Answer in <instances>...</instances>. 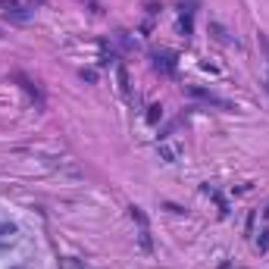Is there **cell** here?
Returning a JSON list of instances; mask_svg holds the SVG:
<instances>
[{"label": "cell", "instance_id": "30bf717a", "mask_svg": "<svg viewBox=\"0 0 269 269\" xmlns=\"http://www.w3.org/2000/svg\"><path fill=\"white\" fill-rule=\"evenodd\" d=\"M263 88H266V94H269V78H266V81H263Z\"/></svg>", "mask_w": 269, "mask_h": 269}, {"label": "cell", "instance_id": "5b68a950", "mask_svg": "<svg viewBox=\"0 0 269 269\" xmlns=\"http://www.w3.org/2000/svg\"><path fill=\"white\" fill-rule=\"evenodd\" d=\"M138 241H141V248H144V251H150V248H154V244H150V232H147V229H141V232H138Z\"/></svg>", "mask_w": 269, "mask_h": 269}, {"label": "cell", "instance_id": "7a4b0ae2", "mask_svg": "<svg viewBox=\"0 0 269 269\" xmlns=\"http://www.w3.org/2000/svg\"><path fill=\"white\" fill-rule=\"evenodd\" d=\"M154 66L160 69V72H172V69H175L172 53H154Z\"/></svg>", "mask_w": 269, "mask_h": 269}, {"label": "cell", "instance_id": "52a82bcc", "mask_svg": "<svg viewBox=\"0 0 269 269\" xmlns=\"http://www.w3.org/2000/svg\"><path fill=\"white\" fill-rule=\"evenodd\" d=\"M257 248H260V251H269V229L260 232V238H257Z\"/></svg>", "mask_w": 269, "mask_h": 269}, {"label": "cell", "instance_id": "277c9868", "mask_svg": "<svg viewBox=\"0 0 269 269\" xmlns=\"http://www.w3.org/2000/svg\"><path fill=\"white\" fill-rule=\"evenodd\" d=\"M132 219L138 222V226H141V229H147V216L141 213V207H132Z\"/></svg>", "mask_w": 269, "mask_h": 269}, {"label": "cell", "instance_id": "ba28073f", "mask_svg": "<svg viewBox=\"0 0 269 269\" xmlns=\"http://www.w3.org/2000/svg\"><path fill=\"white\" fill-rule=\"evenodd\" d=\"M81 78H85V81H97V72H94V69H81Z\"/></svg>", "mask_w": 269, "mask_h": 269}, {"label": "cell", "instance_id": "6da1fadb", "mask_svg": "<svg viewBox=\"0 0 269 269\" xmlns=\"http://www.w3.org/2000/svg\"><path fill=\"white\" fill-rule=\"evenodd\" d=\"M6 16H13L16 22H25L28 19V13H25V6H22V3H16V0H6Z\"/></svg>", "mask_w": 269, "mask_h": 269}, {"label": "cell", "instance_id": "9c48e42d", "mask_svg": "<svg viewBox=\"0 0 269 269\" xmlns=\"http://www.w3.org/2000/svg\"><path fill=\"white\" fill-rule=\"evenodd\" d=\"M260 47H263V53H266V60H269V38H266V34H260Z\"/></svg>", "mask_w": 269, "mask_h": 269}, {"label": "cell", "instance_id": "8992f818", "mask_svg": "<svg viewBox=\"0 0 269 269\" xmlns=\"http://www.w3.org/2000/svg\"><path fill=\"white\" fill-rule=\"evenodd\" d=\"M163 119V107H150V113H147V122H160Z\"/></svg>", "mask_w": 269, "mask_h": 269}, {"label": "cell", "instance_id": "3957f363", "mask_svg": "<svg viewBox=\"0 0 269 269\" xmlns=\"http://www.w3.org/2000/svg\"><path fill=\"white\" fill-rule=\"evenodd\" d=\"M157 154H160L163 163H175V160H179V150H175L172 144H157Z\"/></svg>", "mask_w": 269, "mask_h": 269}]
</instances>
